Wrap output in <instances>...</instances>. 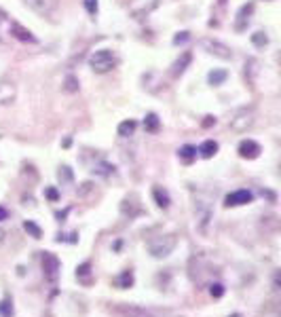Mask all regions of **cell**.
Here are the masks:
<instances>
[{
  "mask_svg": "<svg viewBox=\"0 0 281 317\" xmlns=\"http://www.w3.org/2000/svg\"><path fill=\"white\" fill-rule=\"evenodd\" d=\"M159 3H161V0H152V7H157Z\"/></svg>",
  "mask_w": 281,
  "mask_h": 317,
  "instance_id": "cell-36",
  "label": "cell"
},
{
  "mask_svg": "<svg viewBox=\"0 0 281 317\" xmlns=\"http://www.w3.org/2000/svg\"><path fill=\"white\" fill-rule=\"evenodd\" d=\"M42 271H44V277L49 279L51 284H55L57 277H60V271H62L60 258H57L55 254H51V252H44L42 254Z\"/></svg>",
  "mask_w": 281,
  "mask_h": 317,
  "instance_id": "cell-5",
  "label": "cell"
},
{
  "mask_svg": "<svg viewBox=\"0 0 281 317\" xmlns=\"http://www.w3.org/2000/svg\"><path fill=\"white\" fill-rule=\"evenodd\" d=\"M254 125V110L252 108H241L235 116L230 119V129L235 133H245Z\"/></svg>",
  "mask_w": 281,
  "mask_h": 317,
  "instance_id": "cell-4",
  "label": "cell"
},
{
  "mask_svg": "<svg viewBox=\"0 0 281 317\" xmlns=\"http://www.w3.org/2000/svg\"><path fill=\"white\" fill-rule=\"evenodd\" d=\"M44 195L49 197L51 201H57V197H60V195H57V191H55V189H46V193H44Z\"/></svg>",
  "mask_w": 281,
  "mask_h": 317,
  "instance_id": "cell-33",
  "label": "cell"
},
{
  "mask_svg": "<svg viewBox=\"0 0 281 317\" xmlns=\"http://www.w3.org/2000/svg\"><path fill=\"white\" fill-rule=\"evenodd\" d=\"M9 218V211L5 209V207H0V222H3V220H7Z\"/></svg>",
  "mask_w": 281,
  "mask_h": 317,
  "instance_id": "cell-35",
  "label": "cell"
},
{
  "mask_svg": "<svg viewBox=\"0 0 281 317\" xmlns=\"http://www.w3.org/2000/svg\"><path fill=\"white\" fill-rule=\"evenodd\" d=\"M212 125H216V119H214V116H205V121H203V127L207 129V127H212Z\"/></svg>",
  "mask_w": 281,
  "mask_h": 317,
  "instance_id": "cell-34",
  "label": "cell"
},
{
  "mask_svg": "<svg viewBox=\"0 0 281 317\" xmlns=\"http://www.w3.org/2000/svg\"><path fill=\"white\" fill-rule=\"evenodd\" d=\"M119 313L123 317H159L155 311L144 309V307H133V304H121Z\"/></svg>",
  "mask_w": 281,
  "mask_h": 317,
  "instance_id": "cell-11",
  "label": "cell"
},
{
  "mask_svg": "<svg viewBox=\"0 0 281 317\" xmlns=\"http://www.w3.org/2000/svg\"><path fill=\"white\" fill-rule=\"evenodd\" d=\"M3 237H5V233H3V231H0V241H3Z\"/></svg>",
  "mask_w": 281,
  "mask_h": 317,
  "instance_id": "cell-37",
  "label": "cell"
},
{
  "mask_svg": "<svg viewBox=\"0 0 281 317\" xmlns=\"http://www.w3.org/2000/svg\"><path fill=\"white\" fill-rule=\"evenodd\" d=\"M64 91L66 93H76L78 91V78L76 76H66V80H64Z\"/></svg>",
  "mask_w": 281,
  "mask_h": 317,
  "instance_id": "cell-26",
  "label": "cell"
},
{
  "mask_svg": "<svg viewBox=\"0 0 281 317\" xmlns=\"http://www.w3.org/2000/svg\"><path fill=\"white\" fill-rule=\"evenodd\" d=\"M114 284H116V288H121V290L131 288L133 286V273L131 271H123L119 277L114 279Z\"/></svg>",
  "mask_w": 281,
  "mask_h": 317,
  "instance_id": "cell-19",
  "label": "cell"
},
{
  "mask_svg": "<svg viewBox=\"0 0 281 317\" xmlns=\"http://www.w3.org/2000/svg\"><path fill=\"white\" fill-rule=\"evenodd\" d=\"M137 201V197L135 195H129V197H125L123 199V203H121V211H123V216H129V218H133L137 211H139V203H135Z\"/></svg>",
  "mask_w": 281,
  "mask_h": 317,
  "instance_id": "cell-15",
  "label": "cell"
},
{
  "mask_svg": "<svg viewBox=\"0 0 281 317\" xmlns=\"http://www.w3.org/2000/svg\"><path fill=\"white\" fill-rule=\"evenodd\" d=\"M152 197H155V201H157V205H159L161 209H167V207L171 205L169 193L163 189V186H155V189H152Z\"/></svg>",
  "mask_w": 281,
  "mask_h": 317,
  "instance_id": "cell-16",
  "label": "cell"
},
{
  "mask_svg": "<svg viewBox=\"0 0 281 317\" xmlns=\"http://www.w3.org/2000/svg\"><path fill=\"white\" fill-rule=\"evenodd\" d=\"M9 32L13 34L17 40H21V42H30V44L36 42V36H34V34H32L28 28H23L21 23H15V21H13V23L9 26Z\"/></svg>",
  "mask_w": 281,
  "mask_h": 317,
  "instance_id": "cell-12",
  "label": "cell"
},
{
  "mask_svg": "<svg viewBox=\"0 0 281 317\" xmlns=\"http://www.w3.org/2000/svg\"><path fill=\"white\" fill-rule=\"evenodd\" d=\"M83 3H85V9H87L89 15H96L98 13V0H83Z\"/></svg>",
  "mask_w": 281,
  "mask_h": 317,
  "instance_id": "cell-31",
  "label": "cell"
},
{
  "mask_svg": "<svg viewBox=\"0 0 281 317\" xmlns=\"http://www.w3.org/2000/svg\"><path fill=\"white\" fill-rule=\"evenodd\" d=\"M23 5L42 17H51L57 9V0H23Z\"/></svg>",
  "mask_w": 281,
  "mask_h": 317,
  "instance_id": "cell-7",
  "label": "cell"
},
{
  "mask_svg": "<svg viewBox=\"0 0 281 317\" xmlns=\"http://www.w3.org/2000/svg\"><path fill=\"white\" fill-rule=\"evenodd\" d=\"M252 199H254V195H252L250 191L241 189V191H235V193L226 195V199H224V205H226V207H239V205H248V203H252Z\"/></svg>",
  "mask_w": 281,
  "mask_h": 317,
  "instance_id": "cell-9",
  "label": "cell"
},
{
  "mask_svg": "<svg viewBox=\"0 0 281 317\" xmlns=\"http://www.w3.org/2000/svg\"><path fill=\"white\" fill-rule=\"evenodd\" d=\"M186 40H191V32H180L178 36L173 38V44H184Z\"/></svg>",
  "mask_w": 281,
  "mask_h": 317,
  "instance_id": "cell-32",
  "label": "cell"
},
{
  "mask_svg": "<svg viewBox=\"0 0 281 317\" xmlns=\"http://www.w3.org/2000/svg\"><path fill=\"white\" fill-rule=\"evenodd\" d=\"M199 152H201L203 159H212L218 152V142H214V140H205V142L199 146Z\"/></svg>",
  "mask_w": 281,
  "mask_h": 317,
  "instance_id": "cell-17",
  "label": "cell"
},
{
  "mask_svg": "<svg viewBox=\"0 0 281 317\" xmlns=\"http://www.w3.org/2000/svg\"><path fill=\"white\" fill-rule=\"evenodd\" d=\"M178 155H180V159H182L184 163H191V161L197 157V148H195V146H191V144H186V146H182V148H180Z\"/></svg>",
  "mask_w": 281,
  "mask_h": 317,
  "instance_id": "cell-23",
  "label": "cell"
},
{
  "mask_svg": "<svg viewBox=\"0 0 281 317\" xmlns=\"http://www.w3.org/2000/svg\"><path fill=\"white\" fill-rule=\"evenodd\" d=\"M260 152H262L260 144L254 142V140H243V142L239 144V157L241 159H250V161L252 159H258Z\"/></svg>",
  "mask_w": 281,
  "mask_h": 317,
  "instance_id": "cell-10",
  "label": "cell"
},
{
  "mask_svg": "<svg viewBox=\"0 0 281 317\" xmlns=\"http://www.w3.org/2000/svg\"><path fill=\"white\" fill-rule=\"evenodd\" d=\"M135 127H137V123L135 121H123L121 125H119V135L121 138H127V135H131L133 131H135Z\"/></svg>",
  "mask_w": 281,
  "mask_h": 317,
  "instance_id": "cell-24",
  "label": "cell"
},
{
  "mask_svg": "<svg viewBox=\"0 0 281 317\" xmlns=\"http://www.w3.org/2000/svg\"><path fill=\"white\" fill-rule=\"evenodd\" d=\"M144 127H146V131H150V133H157V131H159V127H161L159 116H157L155 112L146 114V119H144Z\"/></svg>",
  "mask_w": 281,
  "mask_h": 317,
  "instance_id": "cell-22",
  "label": "cell"
},
{
  "mask_svg": "<svg viewBox=\"0 0 281 317\" xmlns=\"http://www.w3.org/2000/svg\"><path fill=\"white\" fill-rule=\"evenodd\" d=\"M252 42L256 44V47H266L268 44V36L264 32H254L252 34Z\"/></svg>",
  "mask_w": 281,
  "mask_h": 317,
  "instance_id": "cell-29",
  "label": "cell"
},
{
  "mask_svg": "<svg viewBox=\"0 0 281 317\" xmlns=\"http://www.w3.org/2000/svg\"><path fill=\"white\" fill-rule=\"evenodd\" d=\"M23 229H26V231H28V233L32 235V237H34V239H40V237H42V231H40V229H38L36 224H34V222H32V220H28V222H26V224H23Z\"/></svg>",
  "mask_w": 281,
  "mask_h": 317,
  "instance_id": "cell-28",
  "label": "cell"
},
{
  "mask_svg": "<svg viewBox=\"0 0 281 317\" xmlns=\"http://www.w3.org/2000/svg\"><path fill=\"white\" fill-rule=\"evenodd\" d=\"M254 13V5L250 3V5H243L241 9H239V13H237V21H235V28L241 32V30H245L248 28V23H250V15Z\"/></svg>",
  "mask_w": 281,
  "mask_h": 317,
  "instance_id": "cell-13",
  "label": "cell"
},
{
  "mask_svg": "<svg viewBox=\"0 0 281 317\" xmlns=\"http://www.w3.org/2000/svg\"><path fill=\"white\" fill-rule=\"evenodd\" d=\"M201 47L214 57H220V60H232V51L230 47H226L224 42L220 40H214V38H203L201 40Z\"/></svg>",
  "mask_w": 281,
  "mask_h": 317,
  "instance_id": "cell-6",
  "label": "cell"
},
{
  "mask_svg": "<svg viewBox=\"0 0 281 317\" xmlns=\"http://www.w3.org/2000/svg\"><path fill=\"white\" fill-rule=\"evenodd\" d=\"M191 62H193V55H191L189 51L182 53V55H180V60H175V62H173V66H171V74H173V76H182V74H184V70L191 66Z\"/></svg>",
  "mask_w": 281,
  "mask_h": 317,
  "instance_id": "cell-14",
  "label": "cell"
},
{
  "mask_svg": "<svg viewBox=\"0 0 281 317\" xmlns=\"http://www.w3.org/2000/svg\"><path fill=\"white\" fill-rule=\"evenodd\" d=\"M0 317H13V300L9 296L0 300Z\"/></svg>",
  "mask_w": 281,
  "mask_h": 317,
  "instance_id": "cell-25",
  "label": "cell"
},
{
  "mask_svg": "<svg viewBox=\"0 0 281 317\" xmlns=\"http://www.w3.org/2000/svg\"><path fill=\"white\" fill-rule=\"evenodd\" d=\"M175 245H178V237L173 233L159 235V237H155L148 243V252L155 258H167L175 250Z\"/></svg>",
  "mask_w": 281,
  "mask_h": 317,
  "instance_id": "cell-1",
  "label": "cell"
},
{
  "mask_svg": "<svg viewBox=\"0 0 281 317\" xmlns=\"http://www.w3.org/2000/svg\"><path fill=\"white\" fill-rule=\"evenodd\" d=\"M89 66H91L93 72L106 74L116 66V57H114V53L110 49H100V51H96L89 57Z\"/></svg>",
  "mask_w": 281,
  "mask_h": 317,
  "instance_id": "cell-2",
  "label": "cell"
},
{
  "mask_svg": "<svg viewBox=\"0 0 281 317\" xmlns=\"http://www.w3.org/2000/svg\"><path fill=\"white\" fill-rule=\"evenodd\" d=\"M17 98V87L13 80H7L3 78L0 80V106H9V104H13Z\"/></svg>",
  "mask_w": 281,
  "mask_h": 317,
  "instance_id": "cell-8",
  "label": "cell"
},
{
  "mask_svg": "<svg viewBox=\"0 0 281 317\" xmlns=\"http://www.w3.org/2000/svg\"><path fill=\"white\" fill-rule=\"evenodd\" d=\"M57 178H60L62 184H68V182H72V169H70L68 165L60 167V171H57Z\"/></svg>",
  "mask_w": 281,
  "mask_h": 317,
  "instance_id": "cell-27",
  "label": "cell"
},
{
  "mask_svg": "<svg viewBox=\"0 0 281 317\" xmlns=\"http://www.w3.org/2000/svg\"><path fill=\"white\" fill-rule=\"evenodd\" d=\"M195 216H197V231L201 235H207L209 222H212V205L199 199L195 203Z\"/></svg>",
  "mask_w": 281,
  "mask_h": 317,
  "instance_id": "cell-3",
  "label": "cell"
},
{
  "mask_svg": "<svg viewBox=\"0 0 281 317\" xmlns=\"http://www.w3.org/2000/svg\"><path fill=\"white\" fill-rule=\"evenodd\" d=\"M76 279L80 281V284H85V286H89L91 281H93V277H91V264H89V262L80 264V266L76 268Z\"/></svg>",
  "mask_w": 281,
  "mask_h": 317,
  "instance_id": "cell-18",
  "label": "cell"
},
{
  "mask_svg": "<svg viewBox=\"0 0 281 317\" xmlns=\"http://www.w3.org/2000/svg\"><path fill=\"white\" fill-rule=\"evenodd\" d=\"M209 294H212L214 298H222V296H224V286H222V284H214L212 288H209Z\"/></svg>",
  "mask_w": 281,
  "mask_h": 317,
  "instance_id": "cell-30",
  "label": "cell"
},
{
  "mask_svg": "<svg viewBox=\"0 0 281 317\" xmlns=\"http://www.w3.org/2000/svg\"><path fill=\"white\" fill-rule=\"evenodd\" d=\"M91 171L96 173V175H104V178H108V175L114 173V167L110 165V163H106V161H100V163H96V165H93Z\"/></svg>",
  "mask_w": 281,
  "mask_h": 317,
  "instance_id": "cell-20",
  "label": "cell"
},
{
  "mask_svg": "<svg viewBox=\"0 0 281 317\" xmlns=\"http://www.w3.org/2000/svg\"><path fill=\"white\" fill-rule=\"evenodd\" d=\"M226 78H228V72H226V70H212V72L207 74L209 85H222Z\"/></svg>",
  "mask_w": 281,
  "mask_h": 317,
  "instance_id": "cell-21",
  "label": "cell"
}]
</instances>
